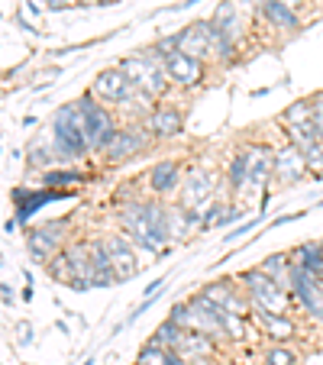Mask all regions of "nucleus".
I'll use <instances>...</instances> for the list:
<instances>
[{
  "label": "nucleus",
  "instance_id": "obj_1",
  "mask_svg": "<svg viewBox=\"0 0 323 365\" xmlns=\"http://www.w3.org/2000/svg\"><path fill=\"white\" fill-rule=\"evenodd\" d=\"M52 149L58 152V159H62L65 165L84 159V155L91 152L88 136H84L81 110H78L75 101L56 110V120H52Z\"/></svg>",
  "mask_w": 323,
  "mask_h": 365
},
{
  "label": "nucleus",
  "instance_id": "obj_2",
  "mask_svg": "<svg viewBox=\"0 0 323 365\" xmlns=\"http://www.w3.org/2000/svg\"><path fill=\"white\" fill-rule=\"evenodd\" d=\"M120 68H123V75L130 78L139 91L152 94L155 101L168 94V84L172 81H168V71H165V56H162L155 46L143 48L136 56H126L123 62H120Z\"/></svg>",
  "mask_w": 323,
  "mask_h": 365
},
{
  "label": "nucleus",
  "instance_id": "obj_3",
  "mask_svg": "<svg viewBox=\"0 0 323 365\" xmlns=\"http://www.w3.org/2000/svg\"><path fill=\"white\" fill-rule=\"evenodd\" d=\"M75 103H78V110H81L84 136H88L91 152H107V149H111V143L117 139V133H120L117 120H113V110L107 107V103L97 101L91 91L78 97Z\"/></svg>",
  "mask_w": 323,
  "mask_h": 365
},
{
  "label": "nucleus",
  "instance_id": "obj_4",
  "mask_svg": "<svg viewBox=\"0 0 323 365\" xmlns=\"http://www.w3.org/2000/svg\"><path fill=\"white\" fill-rule=\"evenodd\" d=\"M236 282H240L242 291L249 294L252 307H262V310H268V314H291V301H294V297H291L275 278H268L262 269L242 272Z\"/></svg>",
  "mask_w": 323,
  "mask_h": 365
},
{
  "label": "nucleus",
  "instance_id": "obj_5",
  "mask_svg": "<svg viewBox=\"0 0 323 365\" xmlns=\"http://www.w3.org/2000/svg\"><path fill=\"white\" fill-rule=\"evenodd\" d=\"M291 297L297 301V307L307 314L314 324L323 327V278L314 272L294 265V284H291Z\"/></svg>",
  "mask_w": 323,
  "mask_h": 365
},
{
  "label": "nucleus",
  "instance_id": "obj_6",
  "mask_svg": "<svg viewBox=\"0 0 323 365\" xmlns=\"http://www.w3.org/2000/svg\"><path fill=\"white\" fill-rule=\"evenodd\" d=\"M149 143H152V133L145 130V123H126V126H120V133H117V139L111 143V149L103 152L107 155V162H130V159H136L143 149H149Z\"/></svg>",
  "mask_w": 323,
  "mask_h": 365
},
{
  "label": "nucleus",
  "instance_id": "obj_7",
  "mask_svg": "<svg viewBox=\"0 0 323 365\" xmlns=\"http://www.w3.org/2000/svg\"><path fill=\"white\" fill-rule=\"evenodd\" d=\"M133 91H136V84L130 81V78L123 75V68H107L101 71V75L94 78V97L101 103H107L111 110H117L120 103H126L133 97Z\"/></svg>",
  "mask_w": 323,
  "mask_h": 365
},
{
  "label": "nucleus",
  "instance_id": "obj_8",
  "mask_svg": "<svg viewBox=\"0 0 323 365\" xmlns=\"http://www.w3.org/2000/svg\"><path fill=\"white\" fill-rule=\"evenodd\" d=\"M101 249L107 252V259H111L113 272H117V282H126V278H133L139 272V262H136V246L130 242V236H117V233H107L101 236Z\"/></svg>",
  "mask_w": 323,
  "mask_h": 365
},
{
  "label": "nucleus",
  "instance_id": "obj_9",
  "mask_svg": "<svg viewBox=\"0 0 323 365\" xmlns=\"http://www.w3.org/2000/svg\"><path fill=\"white\" fill-rule=\"evenodd\" d=\"M165 71H168V81L175 84V88H198V84H204L207 78V65L198 62V58L185 56L181 48H175L172 56H165Z\"/></svg>",
  "mask_w": 323,
  "mask_h": 365
},
{
  "label": "nucleus",
  "instance_id": "obj_10",
  "mask_svg": "<svg viewBox=\"0 0 323 365\" xmlns=\"http://www.w3.org/2000/svg\"><path fill=\"white\" fill-rule=\"evenodd\" d=\"M65 223L62 220H52V223H42L29 233V252L39 259V262H48V259H56L58 252L65 249Z\"/></svg>",
  "mask_w": 323,
  "mask_h": 365
},
{
  "label": "nucleus",
  "instance_id": "obj_11",
  "mask_svg": "<svg viewBox=\"0 0 323 365\" xmlns=\"http://www.w3.org/2000/svg\"><path fill=\"white\" fill-rule=\"evenodd\" d=\"M213 181H217V175L213 172H204V168H191L185 178V185H181V207H188V210H204V207H210V197H213Z\"/></svg>",
  "mask_w": 323,
  "mask_h": 365
},
{
  "label": "nucleus",
  "instance_id": "obj_12",
  "mask_svg": "<svg viewBox=\"0 0 323 365\" xmlns=\"http://www.w3.org/2000/svg\"><path fill=\"white\" fill-rule=\"evenodd\" d=\"M200 294L223 310H233L240 317H252V301H249V294H240V288H233V282H210L204 284Z\"/></svg>",
  "mask_w": 323,
  "mask_h": 365
},
{
  "label": "nucleus",
  "instance_id": "obj_13",
  "mask_svg": "<svg viewBox=\"0 0 323 365\" xmlns=\"http://www.w3.org/2000/svg\"><path fill=\"white\" fill-rule=\"evenodd\" d=\"M246 159H249V191L252 187H268V181L275 178V152L265 143L246 145Z\"/></svg>",
  "mask_w": 323,
  "mask_h": 365
},
{
  "label": "nucleus",
  "instance_id": "obj_14",
  "mask_svg": "<svg viewBox=\"0 0 323 365\" xmlns=\"http://www.w3.org/2000/svg\"><path fill=\"white\" fill-rule=\"evenodd\" d=\"M255 14H259V20L265 23V26L282 29V33H297V29H301L297 10L284 7L278 0H255Z\"/></svg>",
  "mask_w": 323,
  "mask_h": 365
},
{
  "label": "nucleus",
  "instance_id": "obj_15",
  "mask_svg": "<svg viewBox=\"0 0 323 365\" xmlns=\"http://www.w3.org/2000/svg\"><path fill=\"white\" fill-rule=\"evenodd\" d=\"M14 204H16V220H29V217L36 214V210H42L46 204H52V200H62L65 194L62 191H52V187H16L14 194Z\"/></svg>",
  "mask_w": 323,
  "mask_h": 365
},
{
  "label": "nucleus",
  "instance_id": "obj_16",
  "mask_svg": "<svg viewBox=\"0 0 323 365\" xmlns=\"http://www.w3.org/2000/svg\"><path fill=\"white\" fill-rule=\"evenodd\" d=\"M310 168H307V159H304V152L297 149V145H282V149L275 152V178L282 181V185H294L297 178H304Z\"/></svg>",
  "mask_w": 323,
  "mask_h": 365
},
{
  "label": "nucleus",
  "instance_id": "obj_17",
  "mask_svg": "<svg viewBox=\"0 0 323 365\" xmlns=\"http://www.w3.org/2000/svg\"><path fill=\"white\" fill-rule=\"evenodd\" d=\"M145 130L155 139H175L185 130V113L178 107H155L149 113V120H145Z\"/></svg>",
  "mask_w": 323,
  "mask_h": 365
},
{
  "label": "nucleus",
  "instance_id": "obj_18",
  "mask_svg": "<svg viewBox=\"0 0 323 365\" xmlns=\"http://www.w3.org/2000/svg\"><path fill=\"white\" fill-rule=\"evenodd\" d=\"M181 175V165L175 159H165V162H155L149 172V178H145V185H149V191L155 194V197H165V194L178 191L185 181L178 178Z\"/></svg>",
  "mask_w": 323,
  "mask_h": 365
},
{
  "label": "nucleus",
  "instance_id": "obj_19",
  "mask_svg": "<svg viewBox=\"0 0 323 365\" xmlns=\"http://www.w3.org/2000/svg\"><path fill=\"white\" fill-rule=\"evenodd\" d=\"M249 320H252L268 339H291L297 333L291 314H268V310H262V307H252V317Z\"/></svg>",
  "mask_w": 323,
  "mask_h": 365
},
{
  "label": "nucleus",
  "instance_id": "obj_20",
  "mask_svg": "<svg viewBox=\"0 0 323 365\" xmlns=\"http://www.w3.org/2000/svg\"><path fill=\"white\" fill-rule=\"evenodd\" d=\"M178 48L185 52V56L198 58V62H213V48H210V39H207V33L200 29V23H191V26L178 29Z\"/></svg>",
  "mask_w": 323,
  "mask_h": 365
},
{
  "label": "nucleus",
  "instance_id": "obj_21",
  "mask_svg": "<svg viewBox=\"0 0 323 365\" xmlns=\"http://www.w3.org/2000/svg\"><path fill=\"white\" fill-rule=\"evenodd\" d=\"M200 29L207 33V39H210V48H213V62L220 65H236V58H240V46H236L233 39H230L227 33H223L220 26L213 20H198Z\"/></svg>",
  "mask_w": 323,
  "mask_h": 365
},
{
  "label": "nucleus",
  "instance_id": "obj_22",
  "mask_svg": "<svg viewBox=\"0 0 323 365\" xmlns=\"http://www.w3.org/2000/svg\"><path fill=\"white\" fill-rule=\"evenodd\" d=\"M210 20L217 23V26H220L223 33L236 42V46H240V39L246 36V16L240 14V4H236V0H223L220 7L213 10Z\"/></svg>",
  "mask_w": 323,
  "mask_h": 365
},
{
  "label": "nucleus",
  "instance_id": "obj_23",
  "mask_svg": "<svg viewBox=\"0 0 323 365\" xmlns=\"http://www.w3.org/2000/svg\"><path fill=\"white\" fill-rule=\"evenodd\" d=\"M259 269L265 272L268 278H275V282L291 294V284H294V259H291V255H284V252L268 255V259H262Z\"/></svg>",
  "mask_w": 323,
  "mask_h": 365
},
{
  "label": "nucleus",
  "instance_id": "obj_24",
  "mask_svg": "<svg viewBox=\"0 0 323 365\" xmlns=\"http://www.w3.org/2000/svg\"><path fill=\"white\" fill-rule=\"evenodd\" d=\"M291 259H294V265H301V269L314 272V275L323 278V240L320 242H301V246L291 252Z\"/></svg>",
  "mask_w": 323,
  "mask_h": 365
},
{
  "label": "nucleus",
  "instance_id": "obj_25",
  "mask_svg": "<svg viewBox=\"0 0 323 365\" xmlns=\"http://www.w3.org/2000/svg\"><path fill=\"white\" fill-rule=\"evenodd\" d=\"M227 185L233 194H242L249 191V159H246V152H240V155H233L227 165Z\"/></svg>",
  "mask_w": 323,
  "mask_h": 365
},
{
  "label": "nucleus",
  "instance_id": "obj_26",
  "mask_svg": "<svg viewBox=\"0 0 323 365\" xmlns=\"http://www.w3.org/2000/svg\"><path fill=\"white\" fill-rule=\"evenodd\" d=\"M81 181H84V172H75V168H48V172H42L39 187L58 191V187H71V185H81Z\"/></svg>",
  "mask_w": 323,
  "mask_h": 365
},
{
  "label": "nucleus",
  "instance_id": "obj_27",
  "mask_svg": "<svg viewBox=\"0 0 323 365\" xmlns=\"http://www.w3.org/2000/svg\"><path fill=\"white\" fill-rule=\"evenodd\" d=\"M284 126H297V123H310L314 120V103L301 101V103H291L288 110H284Z\"/></svg>",
  "mask_w": 323,
  "mask_h": 365
},
{
  "label": "nucleus",
  "instance_id": "obj_28",
  "mask_svg": "<svg viewBox=\"0 0 323 365\" xmlns=\"http://www.w3.org/2000/svg\"><path fill=\"white\" fill-rule=\"evenodd\" d=\"M297 356L288 349V346H272V349L265 352V365H294Z\"/></svg>",
  "mask_w": 323,
  "mask_h": 365
},
{
  "label": "nucleus",
  "instance_id": "obj_29",
  "mask_svg": "<svg viewBox=\"0 0 323 365\" xmlns=\"http://www.w3.org/2000/svg\"><path fill=\"white\" fill-rule=\"evenodd\" d=\"M252 227H255V220H249L246 227H236V230H230V236H223V240H227V242H236V240H242V236H246Z\"/></svg>",
  "mask_w": 323,
  "mask_h": 365
},
{
  "label": "nucleus",
  "instance_id": "obj_30",
  "mask_svg": "<svg viewBox=\"0 0 323 365\" xmlns=\"http://www.w3.org/2000/svg\"><path fill=\"white\" fill-rule=\"evenodd\" d=\"M165 365H188V359H185V356H178V352H175V349H168Z\"/></svg>",
  "mask_w": 323,
  "mask_h": 365
},
{
  "label": "nucleus",
  "instance_id": "obj_31",
  "mask_svg": "<svg viewBox=\"0 0 323 365\" xmlns=\"http://www.w3.org/2000/svg\"><path fill=\"white\" fill-rule=\"evenodd\" d=\"M314 123H317V126H320V130H323V97H320V101L314 103Z\"/></svg>",
  "mask_w": 323,
  "mask_h": 365
},
{
  "label": "nucleus",
  "instance_id": "obj_32",
  "mask_svg": "<svg viewBox=\"0 0 323 365\" xmlns=\"http://www.w3.org/2000/svg\"><path fill=\"white\" fill-rule=\"evenodd\" d=\"M278 4H284V7H291V10H301L307 0H278Z\"/></svg>",
  "mask_w": 323,
  "mask_h": 365
},
{
  "label": "nucleus",
  "instance_id": "obj_33",
  "mask_svg": "<svg viewBox=\"0 0 323 365\" xmlns=\"http://www.w3.org/2000/svg\"><path fill=\"white\" fill-rule=\"evenodd\" d=\"M20 336H23V339H20V343H29V336H33V330H29V327H26V324H20Z\"/></svg>",
  "mask_w": 323,
  "mask_h": 365
},
{
  "label": "nucleus",
  "instance_id": "obj_34",
  "mask_svg": "<svg viewBox=\"0 0 323 365\" xmlns=\"http://www.w3.org/2000/svg\"><path fill=\"white\" fill-rule=\"evenodd\" d=\"M48 7H65V0H46Z\"/></svg>",
  "mask_w": 323,
  "mask_h": 365
},
{
  "label": "nucleus",
  "instance_id": "obj_35",
  "mask_svg": "<svg viewBox=\"0 0 323 365\" xmlns=\"http://www.w3.org/2000/svg\"><path fill=\"white\" fill-rule=\"evenodd\" d=\"M91 4H103V0H91Z\"/></svg>",
  "mask_w": 323,
  "mask_h": 365
},
{
  "label": "nucleus",
  "instance_id": "obj_36",
  "mask_svg": "<svg viewBox=\"0 0 323 365\" xmlns=\"http://www.w3.org/2000/svg\"><path fill=\"white\" fill-rule=\"evenodd\" d=\"M320 207H323V204H320Z\"/></svg>",
  "mask_w": 323,
  "mask_h": 365
},
{
  "label": "nucleus",
  "instance_id": "obj_37",
  "mask_svg": "<svg viewBox=\"0 0 323 365\" xmlns=\"http://www.w3.org/2000/svg\"><path fill=\"white\" fill-rule=\"evenodd\" d=\"M136 365H139V362H136Z\"/></svg>",
  "mask_w": 323,
  "mask_h": 365
}]
</instances>
